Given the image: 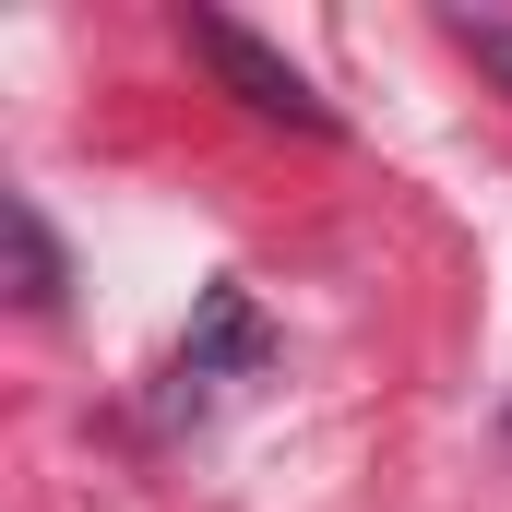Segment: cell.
Wrapping results in <instances>:
<instances>
[{
    "label": "cell",
    "instance_id": "3957f363",
    "mask_svg": "<svg viewBox=\"0 0 512 512\" xmlns=\"http://www.w3.org/2000/svg\"><path fill=\"white\" fill-rule=\"evenodd\" d=\"M453 48H465V60H489V72L512 84V12H453Z\"/></svg>",
    "mask_w": 512,
    "mask_h": 512
},
{
    "label": "cell",
    "instance_id": "7a4b0ae2",
    "mask_svg": "<svg viewBox=\"0 0 512 512\" xmlns=\"http://www.w3.org/2000/svg\"><path fill=\"white\" fill-rule=\"evenodd\" d=\"M12 251H24V310H60V251H48V227L12 203Z\"/></svg>",
    "mask_w": 512,
    "mask_h": 512
},
{
    "label": "cell",
    "instance_id": "6da1fadb",
    "mask_svg": "<svg viewBox=\"0 0 512 512\" xmlns=\"http://www.w3.org/2000/svg\"><path fill=\"white\" fill-rule=\"evenodd\" d=\"M191 48H203L227 84H239V108H262V120H286V131H334V108L310 96V72H298V60H274L251 24H227V12H191Z\"/></svg>",
    "mask_w": 512,
    "mask_h": 512
}]
</instances>
